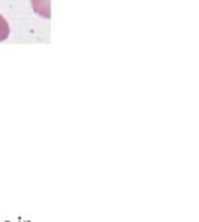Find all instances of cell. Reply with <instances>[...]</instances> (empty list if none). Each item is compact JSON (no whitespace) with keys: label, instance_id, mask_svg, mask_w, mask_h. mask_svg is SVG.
<instances>
[{"label":"cell","instance_id":"cell-1","mask_svg":"<svg viewBox=\"0 0 199 222\" xmlns=\"http://www.w3.org/2000/svg\"><path fill=\"white\" fill-rule=\"evenodd\" d=\"M32 8L42 18H50V17H52V11H50V0H32Z\"/></svg>","mask_w":199,"mask_h":222},{"label":"cell","instance_id":"cell-5","mask_svg":"<svg viewBox=\"0 0 199 222\" xmlns=\"http://www.w3.org/2000/svg\"><path fill=\"white\" fill-rule=\"evenodd\" d=\"M3 222H12V221H3Z\"/></svg>","mask_w":199,"mask_h":222},{"label":"cell","instance_id":"cell-3","mask_svg":"<svg viewBox=\"0 0 199 222\" xmlns=\"http://www.w3.org/2000/svg\"><path fill=\"white\" fill-rule=\"evenodd\" d=\"M17 222H23V219H21V218H18V221H17Z\"/></svg>","mask_w":199,"mask_h":222},{"label":"cell","instance_id":"cell-2","mask_svg":"<svg viewBox=\"0 0 199 222\" xmlns=\"http://www.w3.org/2000/svg\"><path fill=\"white\" fill-rule=\"evenodd\" d=\"M9 33H11L9 24H8L6 18H5L2 14H0V42H2V41H5V39H8Z\"/></svg>","mask_w":199,"mask_h":222},{"label":"cell","instance_id":"cell-4","mask_svg":"<svg viewBox=\"0 0 199 222\" xmlns=\"http://www.w3.org/2000/svg\"><path fill=\"white\" fill-rule=\"evenodd\" d=\"M23 222H32V221H23Z\"/></svg>","mask_w":199,"mask_h":222}]
</instances>
